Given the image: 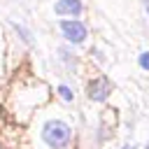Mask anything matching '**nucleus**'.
Returning a JSON list of instances; mask_svg holds the SVG:
<instances>
[{
	"label": "nucleus",
	"mask_w": 149,
	"mask_h": 149,
	"mask_svg": "<svg viewBox=\"0 0 149 149\" xmlns=\"http://www.w3.org/2000/svg\"><path fill=\"white\" fill-rule=\"evenodd\" d=\"M137 63H140V68H142V70H149V51H142V54H140V58H137Z\"/></svg>",
	"instance_id": "nucleus-6"
},
{
	"label": "nucleus",
	"mask_w": 149,
	"mask_h": 149,
	"mask_svg": "<svg viewBox=\"0 0 149 149\" xmlns=\"http://www.w3.org/2000/svg\"><path fill=\"white\" fill-rule=\"evenodd\" d=\"M58 95H61V100H65V102H70V100H72V91H70V86H65V84H61V86H58Z\"/></svg>",
	"instance_id": "nucleus-5"
},
{
	"label": "nucleus",
	"mask_w": 149,
	"mask_h": 149,
	"mask_svg": "<svg viewBox=\"0 0 149 149\" xmlns=\"http://www.w3.org/2000/svg\"><path fill=\"white\" fill-rule=\"evenodd\" d=\"M54 9L61 16H77V14H81L84 5H81V0H58Z\"/></svg>",
	"instance_id": "nucleus-4"
},
{
	"label": "nucleus",
	"mask_w": 149,
	"mask_h": 149,
	"mask_svg": "<svg viewBox=\"0 0 149 149\" xmlns=\"http://www.w3.org/2000/svg\"><path fill=\"white\" fill-rule=\"evenodd\" d=\"M142 5H144V12L149 14V0H142Z\"/></svg>",
	"instance_id": "nucleus-8"
},
{
	"label": "nucleus",
	"mask_w": 149,
	"mask_h": 149,
	"mask_svg": "<svg viewBox=\"0 0 149 149\" xmlns=\"http://www.w3.org/2000/svg\"><path fill=\"white\" fill-rule=\"evenodd\" d=\"M14 30H16L19 35H21V40H23V42H28V44H30V35H28V33H26V30H23V28H21L19 23H14Z\"/></svg>",
	"instance_id": "nucleus-7"
},
{
	"label": "nucleus",
	"mask_w": 149,
	"mask_h": 149,
	"mask_svg": "<svg viewBox=\"0 0 149 149\" xmlns=\"http://www.w3.org/2000/svg\"><path fill=\"white\" fill-rule=\"evenodd\" d=\"M61 33L63 37L70 42V44H84L88 33H86V26L79 21V19H63L61 21Z\"/></svg>",
	"instance_id": "nucleus-2"
},
{
	"label": "nucleus",
	"mask_w": 149,
	"mask_h": 149,
	"mask_svg": "<svg viewBox=\"0 0 149 149\" xmlns=\"http://www.w3.org/2000/svg\"><path fill=\"white\" fill-rule=\"evenodd\" d=\"M147 149H149V142H147Z\"/></svg>",
	"instance_id": "nucleus-10"
},
{
	"label": "nucleus",
	"mask_w": 149,
	"mask_h": 149,
	"mask_svg": "<svg viewBox=\"0 0 149 149\" xmlns=\"http://www.w3.org/2000/svg\"><path fill=\"white\" fill-rule=\"evenodd\" d=\"M123 149H135V144H128V147H123Z\"/></svg>",
	"instance_id": "nucleus-9"
},
{
	"label": "nucleus",
	"mask_w": 149,
	"mask_h": 149,
	"mask_svg": "<svg viewBox=\"0 0 149 149\" xmlns=\"http://www.w3.org/2000/svg\"><path fill=\"white\" fill-rule=\"evenodd\" d=\"M86 93H88V98H91V100L102 102V100H107V95L112 93V84H109V79H107V77H95V79H91V81H88Z\"/></svg>",
	"instance_id": "nucleus-3"
},
{
	"label": "nucleus",
	"mask_w": 149,
	"mask_h": 149,
	"mask_svg": "<svg viewBox=\"0 0 149 149\" xmlns=\"http://www.w3.org/2000/svg\"><path fill=\"white\" fill-rule=\"evenodd\" d=\"M42 140L49 149H65L72 140V130L65 121L61 119H51L42 126Z\"/></svg>",
	"instance_id": "nucleus-1"
}]
</instances>
